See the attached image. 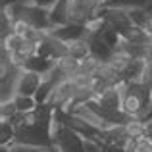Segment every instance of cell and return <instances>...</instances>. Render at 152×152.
Wrapping results in <instances>:
<instances>
[{
  "label": "cell",
  "mask_w": 152,
  "mask_h": 152,
  "mask_svg": "<svg viewBox=\"0 0 152 152\" xmlns=\"http://www.w3.org/2000/svg\"><path fill=\"white\" fill-rule=\"evenodd\" d=\"M102 0H69V23L85 25L98 14Z\"/></svg>",
  "instance_id": "cell-1"
},
{
  "label": "cell",
  "mask_w": 152,
  "mask_h": 152,
  "mask_svg": "<svg viewBox=\"0 0 152 152\" xmlns=\"http://www.w3.org/2000/svg\"><path fill=\"white\" fill-rule=\"evenodd\" d=\"M75 91H77V85H75L73 79L71 77L62 79V81L54 87V91H52V94H50V98H48L46 104H50L54 110H64V108H67L69 102L73 100Z\"/></svg>",
  "instance_id": "cell-2"
},
{
  "label": "cell",
  "mask_w": 152,
  "mask_h": 152,
  "mask_svg": "<svg viewBox=\"0 0 152 152\" xmlns=\"http://www.w3.org/2000/svg\"><path fill=\"white\" fill-rule=\"evenodd\" d=\"M98 15H102V18L106 19V23H110V25L114 27L118 33H121V31H125L127 27L133 25V21H131V15H129V10H125V8L100 6Z\"/></svg>",
  "instance_id": "cell-3"
},
{
  "label": "cell",
  "mask_w": 152,
  "mask_h": 152,
  "mask_svg": "<svg viewBox=\"0 0 152 152\" xmlns=\"http://www.w3.org/2000/svg\"><path fill=\"white\" fill-rule=\"evenodd\" d=\"M37 46H39L37 54L45 56V58H50V60H54V62H58L60 58L67 56V45L64 41H60V39H56L54 35H50V33L46 35Z\"/></svg>",
  "instance_id": "cell-4"
},
{
  "label": "cell",
  "mask_w": 152,
  "mask_h": 152,
  "mask_svg": "<svg viewBox=\"0 0 152 152\" xmlns=\"http://www.w3.org/2000/svg\"><path fill=\"white\" fill-rule=\"evenodd\" d=\"M42 83V75L35 73L31 69H25L21 67L18 77V89H15V94H27V96H35Z\"/></svg>",
  "instance_id": "cell-5"
},
{
  "label": "cell",
  "mask_w": 152,
  "mask_h": 152,
  "mask_svg": "<svg viewBox=\"0 0 152 152\" xmlns=\"http://www.w3.org/2000/svg\"><path fill=\"white\" fill-rule=\"evenodd\" d=\"M50 35H54L56 39L64 42H69V41H75V39H83L87 37V27L81 25V23H66V25H60V27H52L48 31Z\"/></svg>",
  "instance_id": "cell-6"
},
{
  "label": "cell",
  "mask_w": 152,
  "mask_h": 152,
  "mask_svg": "<svg viewBox=\"0 0 152 152\" xmlns=\"http://www.w3.org/2000/svg\"><path fill=\"white\" fill-rule=\"evenodd\" d=\"M87 41H89V46H91V56H94L98 62H108L112 58V54L115 52V48H112L96 33H87Z\"/></svg>",
  "instance_id": "cell-7"
},
{
  "label": "cell",
  "mask_w": 152,
  "mask_h": 152,
  "mask_svg": "<svg viewBox=\"0 0 152 152\" xmlns=\"http://www.w3.org/2000/svg\"><path fill=\"white\" fill-rule=\"evenodd\" d=\"M48 12H50L52 27H60V25L69 23V0H58Z\"/></svg>",
  "instance_id": "cell-8"
},
{
  "label": "cell",
  "mask_w": 152,
  "mask_h": 152,
  "mask_svg": "<svg viewBox=\"0 0 152 152\" xmlns=\"http://www.w3.org/2000/svg\"><path fill=\"white\" fill-rule=\"evenodd\" d=\"M54 66H56L54 60L45 58V56H41V54H35V56H31V58L27 60L23 67H25V69L35 71V73H39V75H46L48 71L54 69Z\"/></svg>",
  "instance_id": "cell-9"
},
{
  "label": "cell",
  "mask_w": 152,
  "mask_h": 152,
  "mask_svg": "<svg viewBox=\"0 0 152 152\" xmlns=\"http://www.w3.org/2000/svg\"><path fill=\"white\" fill-rule=\"evenodd\" d=\"M119 37L125 39V41H129V42H133V45H148V41H150L148 31H146L145 27H139V25L127 27L125 31L119 33Z\"/></svg>",
  "instance_id": "cell-10"
},
{
  "label": "cell",
  "mask_w": 152,
  "mask_h": 152,
  "mask_svg": "<svg viewBox=\"0 0 152 152\" xmlns=\"http://www.w3.org/2000/svg\"><path fill=\"white\" fill-rule=\"evenodd\" d=\"M66 45H67V54L77 58V60H85L87 56H91V46H89L87 37L75 39V41H69V42H66Z\"/></svg>",
  "instance_id": "cell-11"
},
{
  "label": "cell",
  "mask_w": 152,
  "mask_h": 152,
  "mask_svg": "<svg viewBox=\"0 0 152 152\" xmlns=\"http://www.w3.org/2000/svg\"><path fill=\"white\" fill-rule=\"evenodd\" d=\"M15 142V125L10 119H0V146H10Z\"/></svg>",
  "instance_id": "cell-12"
},
{
  "label": "cell",
  "mask_w": 152,
  "mask_h": 152,
  "mask_svg": "<svg viewBox=\"0 0 152 152\" xmlns=\"http://www.w3.org/2000/svg\"><path fill=\"white\" fill-rule=\"evenodd\" d=\"M56 66L64 71L66 77H73V75L79 71V67H81V60H77V58H73V56L67 54V56H64V58H60L58 62H56Z\"/></svg>",
  "instance_id": "cell-13"
},
{
  "label": "cell",
  "mask_w": 152,
  "mask_h": 152,
  "mask_svg": "<svg viewBox=\"0 0 152 152\" xmlns=\"http://www.w3.org/2000/svg\"><path fill=\"white\" fill-rule=\"evenodd\" d=\"M102 6H110V8H148L152 6V0H104Z\"/></svg>",
  "instance_id": "cell-14"
},
{
  "label": "cell",
  "mask_w": 152,
  "mask_h": 152,
  "mask_svg": "<svg viewBox=\"0 0 152 152\" xmlns=\"http://www.w3.org/2000/svg\"><path fill=\"white\" fill-rule=\"evenodd\" d=\"M14 102H15V108H18L19 114L33 112V110H37V106H39L37 98H35V96H27V94H15Z\"/></svg>",
  "instance_id": "cell-15"
},
{
  "label": "cell",
  "mask_w": 152,
  "mask_h": 152,
  "mask_svg": "<svg viewBox=\"0 0 152 152\" xmlns=\"http://www.w3.org/2000/svg\"><path fill=\"white\" fill-rule=\"evenodd\" d=\"M25 41H27V37L18 35V33H12V35H8L6 39H2V48L8 50V52H15V50L21 48Z\"/></svg>",
  "instance_id": "cell-16"
},
{
  "label": "cell",
  "mask_w": 152,
  "mask_h": 152,
  "mask_svg": "<svg viewBox=\"0 0 152 152\" xmlns=\"http://www.w3.org/2000/svg\"><path fill=\"white\" fill-rule=\"evenodd\" d=\"M129 152H152V139L146 137V135L133 139L129 145Z\"/></svg>",
  "instance_id": "cell-17"
},
{
  "label": "cell",
  "mask_w": 152,
  "mask_h": 152,
  "mask_svg": "<svg viewBox=\"0 0 152 152\" xmlns=\"http://www.w3.org/2000/svg\"><path fill=\"white\" fill-rule=\"evenodd\" d=\"M18 108H15L14 100H8V102H0V119H14L18 115Z\"/></svg>",
  "instance_id": "cell-18"
},
{
  "label": "cell",
  "mask_w": 152,
  "mask_h": 152,
  "mask_svg": "<svg viewBox=\"0 0 152 152\" xmlns=\"http://www.w3.org/2000/svg\"><path fill=\"white\" fill-rule=\"evenodd\" d=\"M56 148V146H54ZM54 148H42V146H31V145H21V142H14L10 145V152H50Z\"/></svg>",
  "instance_id": "cell-19"
},
{
  "label": "cell",
  "mask_w": 152,
  "mask_h": 152,
  "mask_svg": "<svg viewBox=\"0 0 152 152\" xmlns=\"http://www.w3.org/2000/svg\"><path fill=\"white\" fill-rule=\"evenodd\" d=\"M31 25L27 21H23V19H15L14 21V33L18 35H23V37H27V33H29Z\"/></svg>",
  "instance_id": "cell-20"
},
{
  "label": "cell",
  "mask_w": 152,
  "mask_h": 152,
  "mask_svg": "<svg viewBox=\"0 0 152 152\" xmlns=\"http://www.w3.org/2000/svg\"><path fill=\"white\" fill-rule=\"evenodd\" d=\"M141 83L152 87V64L150 62H146V67H145V71H142V75H141Z\"/></svg>",
  "instance_id": "cell-21"
},
{
  "label": "cell",
  "mask_w": 152,
  "mask_h": 152,
  "mask_svg": "<svg viewBox=\"0 0 152 152\" xmlns=\"http://www.w3.org/2000/svg\"><path fill=\"white\" fill-rule=\"evenodd\" d=\"M137 119H142L145 123H146V121H152V98H150V102L145 106V110L141 112V115H139Z\"/></svg>",
  "instance_id": "cell-22"
},
{
  "label": "cell",
  "mask_w": 152,
  "mask_h": 152,
  "mask_svg": "<svg viewBox=\"0 0 152 152\" xmlns=\"http://www.w3.org/2000/svg\"><path fill=\"white\" fill-rule=\"evenodd\" d=\"M33 4H37V6H41V8H46V10H50L52 6H54L58 0H31Z\"/></svg>",
  "instance_id": "cell-23"
},
{
  "label": "cell",
  "mask_w": 152,
  "mask_h": 152,
  "mask_svg": "<svg viewBox=\"0 0 152 152\" xmlns=\"http://www.w3.org/2000/svg\"><path fill=\"white\" fill-rule=\"evenodd\" d=\"M31 0H0V8H8V6H14V4H27Z\"/></svg>",
  "instance_id": "cell-24"
},
{
  "label": "cell",
  "mask_w": 152,
  "mask_h": 152,
  "mask_svg": "<svg viewBox=\"0 0 152 152\" xmlns=\"http://www.w3.org/2000/svg\"><path fill=\"white\" fill-rule=\"evenodd\" d=\"M146 137H150L152 139V121H146Z\"/></svg>",
  "instance_id": "cell-25"
},
{
  "label": "cell",
  "mask_w": 152,
  "mask_h": 152,
  "mask_svg": "<svg viewBox=\"0 0 152 152\" xmlns=\"http://www.w3.org/2000/svg\"><path fill=\"white\" fill-rule=\"evenodd\" d=\"M50 152H58V148H54V150H50Z\"/></svg>",
  "instance_id": "cell-26"
}]
</instances>
